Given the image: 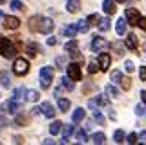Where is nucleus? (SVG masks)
Here are the masks:
<instances>
[{
    "mask_svg": "<svg viewBox=\"0 0 146 145\" xmlns=\"http://www.w3.org/2000/svg\"><path fill=\"white\" fill-rule=\"evenodd\" d=\"M0 55L6 57V59H11V57L17 55L15 44H13L9 39H6V37H0Z\"/></svg>",
    "mask_w": 146,
    "mask_h": 145,
    "instance_id": "nucleus-1",
    "label": "nucleus"
},
{
    "mask_svg": "<svg viewBox=\"0 0 146 145\" xmlns=\"http://www.w3.org/2000/svg\"><path fill=\"white\" fill-rule=\"evenodd\" d=\"M53 81V66H42L40 68V87L44 90L51 87Z\"/></svg>",
    "mask_w": 146,
    "mask_h": 145,
    "instance_id": "nucleus-2",
    "label": "nucleus"
},
{
    "mask_svg": "<svg viewBox=\"0 0 146 145\" xmlns=\"http://www.w3.org/2000/svg\"><path fill=\"white\" fill-rule=\"evenodd\" d=\"M27 72H29V62H27L24 57L15 59V62H13V74H17V75H26Z\"/></svg>",
    "mask_w": 146,
    "mask_h": 145,
    "instance_id": "nucleus-3",
    "label": "nucleus"
},
{
    "mask_svg": "<svg viewBox=\"0 0 146 145\" xmlns=\"http://www.w3.org/2000/svg\"><path fill=\"white\" fill-rule=\"evenodd\" d=\"M68 77H70L71 81H80L82 72H80L79 62H70V64H68Z\"/></svg>",
    "mask_w": 146,
    "mask_h": 145,
    "instance_id": "nucleus-4",
    "label": "nucleus"
},
{
    "mask_svg": "<svg viewBox=\"0 0 146 145\" xmlns=\"http://www.w3.org/2000/svg\"><path fill=\"white\" fill-rule=\"evenodd\" d=\"M139 17H141V13L137 11L135 7H126V11H124V20L128 22V24L135 26L137 20H139Z\"/></svg>",
    "mask_w": 146,
    "mask_h": 145,
    "instance_id": "nucleus-5",
    "label": "nucleus"
},
{
    "mask_svg": "<svg viewBox=\"0 0 146 145\" xmlns=\"http://www.w3.org/2000/svg\"><path fill=\"white\" fill-rule=\"evenodd\" d=\"M108 48H110V42L104 40L102 37H95L91 40V50H93V52H106Z\"/></svg>",
    "mask_w": 146,
    "mask_h": 145,
    "instance_id": "nucleus-6",
    "label": "nucleus"
},
{
    "mask_svg": "<svg viewBox=\"0 0 146 145\" xmlns=\"http://www.w3.org/2000/svg\"><path fill=\"white\" fill-rule=\"evenodd\" d=\"M110 64H111V55L110 53H106V52H102L99 55V68L102 72H106L108 68H110Z\"/></svg>",
    "mask_w": 146,
    "mask_h": 145,
    "instance_id": "nucleus-7",
    "label": "nucleus"
},
{
    "mask_svg": "<svg viewBox=\"0 0 146 145\" xmlns=\"http://www.w3.org/2000/svg\"><path fill=\"white\" fill-rule=\"evenodd\" d=\"M124 46L128 50H131V52H135L137 48H139V39H137V35L135 33H128L126 35V42H124Z\"/></svg>",
    "mask_w": 146,
    "mask_h": 145,
    "instance_id": "nucleus-8",
    "label": "nucleus"
},
{
    "mask_svg": "<svg viewBox=\"0 0 146 145\" xmlns=\"http://www.w3.org/2000/svg\"><path fill=\"white\" fill-rule=\"evenodd\" d=\"M4 28L6 30H18L20 28V20L17 17H4Z\"/></svg>",
    "mask_w": 146,
    "mask_h": 145,
    "instance_id": "nucleus-9",
    "label": "nucleus"
},
{
    "mask_svg": "<svg viewBox=\"0 0 146 145\" xmlns=\"http://www.w3.org/2000/svg\"><path fill=\"white\" fill-rule=\"evenodd\" d=\"M55 28V22L51 19H46L42 17V24H40V33H51Z\"/></svg>",
    "mask_w": 146,
    "mask_h": 145,
    "instance_id": "nucleus-10",
    "label": "nucleus"
},
{
    "mask_svg": "<svg viewBox=\"0 0 146 145\" xmlns=\"http://www.w3.org/2000/svg\"><path fill=\"white\" fill-rule=\"evenodd\" d=\"M40 24H42V17L40 15H35V17H31L29 19V30L33 31V33H36V31H40Z\"/></svg>",
    "mask_w": 146,
    "mask_h": 145,
    "instance_id": "nucleus-11",
    "label": "nucleus"
},
{
    "mask_svg": "<svg viewBox=\"0 0 146 145\" xmlns=\"http://www.w3.org/2000/svg\"><path fill=\"white\" fill-rule=\"evenodd\" d=\"M40 112H42L46 117H49V119L55 116V108H53V105H51L49 101H44L42 105H40Z\"/></svg>",
    "mask_w": 146,
    "mask_h": 145,
    "instance_id": "nucleus-12",
    "label": "nucleus"
},
{
    "mask_svg": "<svg viewBox=\"0 0 146 145\" xmlns=\"http://www.w3.org/2000/svg\"><path fill=\"white\" fill-rule=\"evenodd\" d=\"M60 130H62V143H68L70 136L75 132V125H62Z\"/></svg>",
    "mask_w": 146,
    "mask_h": 145,
    "instance_id": "nucleus-13",
    "label": "nucleus"
},
{
    "mask_svg": "<svg viewBox=\"0 0 146 145\" xmlns=\"http://www.w3.org/2000/svg\"><path fill=\"white\" fill-rule=\"evenodd\" d=\"M102 9H104L106 15H115L117 6H115V2H113V0H104V2H102Z\"/></svg>",
    "mask_w": 146,
    "mask_h": 145,
    "instance_id": "nucleus-14",
    "label": "nucleus"
},
{
    "mask_svg": "<svg viewBox=\"0 0 146 145\" xmlns=\"http://www.w3.org/2000/svg\"><path fill=\"white\" fill-rule=\"evenodd\" d=\"M38 52H40V46L36 42H27L26 44V53L29 57H36V53H38Z\"/></svg>",
    "mask_w": 146,
    "mask_h": 145,
    "instance_id": "nucleus-15",
    "label": "nucleus"
},
{
    "mask_svg": "<svg viewBox=\"0 0 146 145\" xmlns=\"http://www.w3.org/2000/svg\"><path fill=\"white\" fill-rule=\"evenodd\" d=\"M24 96H26V88H24V87H18V88H15V90H13V97H11V99H15V101L22 103V101L26 99Z\"/></svg>",
    "mask_w": 146,
    "mask_h": 145,
    "instance_id": "nucleus-16",
    "label": "nucleus"
},
{
    "mask_svg": "<svg viewBox=\"0 0 146 145\" xmlns=\"http://www.w3.org/2000/svg\"><path fill=\"white\" fill-rule=\"evenodd\" d=\"M6 108H7L9 114H17V112L20 110V103L15 101V99H9V101L6 103Z\"/></svg>",
    "mask_w": 146,
    "mask_h": 145,
    "instance_id": "nucleus-17",
    "label": "nucleus"
},
{
    "mask_svg": "<svg viewBox=\"0 0 146 145\" xmlns=\"http://www.w3.org/2000/svg\"><path fill=\"white\" fill-rule=\"evenodd\" d=\"M66 9L70 11V13H77V11L80 9V0H68Z\"/></svg>",
    "mask_w": 146,
    "mask_h": 145,
    "instance_id": "nucleus-18",
    "label": "nucleus"
},
{
    "mask_svg": "<svg viewBox=\"0 0 146 145\" xmlns=\"http://www.w3.org/2000/svg\"><path fill=\"white\" fill-rule=\"evenodd\" d=\"M84 117H86V110H84V108H77V110L73 112V121H75V123H80Z\"/></svg>",
    "mask_w": 146,
    "mask_h": 145,
    "instance_id": "nucleus-19",
    "label": "nucleus"
},
{
    "mask_svg": "<svg viewBox=\"0 0 146 145\" xmlns=\"http://www.w3.org/2000/svg\"><path fill=\"white\" fill-rule=\"evenodd\" d=\"M91 142H93L95 145H102L104 142H106V136H104L102 132H95L93 136H91Z\"/></svg>",
    "mask_w": 146,
    "mask_h": 145,
    "instance_id": "nucleus-20",
    "label": "nucleus"
},
{
    "mask_svg": "<svg viewBox=\"0 0 146 145\" xmlns=\"http://www.w3.org/2000/svg\"><path fill=\"white\" fill-rule=\"evenodd\" d=\"M70 107H71V101H70V99H64V97L58 99V108H60L62 112H68V110H70Z\"/></svg>",
    "mask_w": 146,
    "mask_h": 145,
    "instance_id": "nucleus-21",
    "label": "nucleus"
},
{
    "mask_svg": "<svg viewBox=\"0 0 146 145\" xmlns=\"http://www.w3.org/2000/svg\"><path fill=\"white\" fill-rule=\"evenodd\" d=\"M62 33L66 35V37H75V35H77V26H73V24L66 26V28L62 30Z\"/></svg>",
    "mask_w": 146,
    "mask_h": 145,
    "instance_id": "nucleus-22",
    "label": "nucleus"
},
{
    "mask_svg": "<svg viewBox=\"0 0 146 145\" xmlns=\"http://www.w3.org/2000/svg\"><path fill=\"white\" fill-rule=\"evenodd\" d=\"M75 26H77V31H82V33H86V31L90 30V24H88V20H86V19L79 20V22H77Z\"/></svg>",
    "mask_w": 146,
    "mask_h": 145,
    "instance_id": "nucleus-23",
    "label": "nucleus"
},
{
    "mask_svg": "<svg viewBox=\"0 0 146 145\" xmlns=\"http://www.w3.org/2000/svg\"><path fill=\"white\" fill-rule=\"evenodd\" d=\"M97 26H99V30H100V31H108L111 24H110V19H99Z\"/></svg>",
    "mask_w": 146,
    "mask_h": 145,
    "instance_id": "nucleus-24",
    "label": "nucleus"
},
{
    "mask_svg": "<svg viewBox=\"0 0 146 145\" xmlns=\"http://www.w3.org/2000/svg\"><path fill=\"white\" fill-rule=\"evenodd\" d=\"M64 50H66L68 53H70V52H75V50H79V42H77V40H70V42L64 44Z\"/></svg>",
    "mask_w": 146,
    "mask_h": 145,
    "instance_id": "nucleus-25",
    "label": "nucleus"
},
{
    "mask_svg": "<svg viewBox=\"0 0 146 145\" xmlns=\"http://www.w3.org/2000/svg\"><path fill=\"white\" fill-rule=\"evenodd\" d=\"M117 33L119 35H124L126 33V20L124 19H119L117 20Z\"/></svg>",
    "mask_w": 146,
    "mask_h": 145,
    "instance_id": "nucleus-26",
    "label": "nucleus"
},
{
    "mask_svg": "<svg viewBox=\"0 0 146 145\" xmlns=\"http://www.w3.org/2000/svg\"><path fill=\"white\" fill-rule=\"evenodd\" d=\"M106 96H108V97H117V96H119V90L113 87V83L106 87Z\"/></svg>",
    "mask_w": 146,
    "mask_h": 145,
    "instance_id": "nucleus-27",
    "label": "nucleus"
},
{
    "mask_svg": "<svg viewBox=\"0 0 146 145\" xmlns=\"http://www.w3.org/2000/svg\"><path fill=\"white\" fill-rule=\"evenodd\" d=\"M9 83H11V79H9V74H7V72H2V74H0V85L7 88Z\"/></svg>",
    "mask_w": 146,
    "mask_h": 145,
    "instance_id": "nucleus-28",
    "label": "nucleus"
},
{
    "mask_svg": "<svg viewBox=\"0 0 146 145\" xmlns=\"http://www.w3.org/2000/svg\"><path fill=\"white\" fill-rule=\"evenodd\" d=\"M60 127H62L60 121H53V123L49 125V132H51L53 136H55V134H58V132H60Z\"/></svg>",
    "mask_w": 146,
    "mask_h": 145,
    "instance_id": "nucleus-29",
    "label": "nucleus"
},
{
    "mask_svg": "<svg viewBox=\"0 0 146 145\" xmlns=\"http://www.w3.org/2000/svg\"><path fill=\"white\" fill-rule=\"evenodd\" d=\"M110 46H111L113 50H115V53H117V55H122V52H124V48H126L122 42H111Z\"/></svg>",
    "mask_w": 146,
    "mask_h": 145,
    "instance_id": "nucleus-30",
    "label": "nucleus"
},
{
    "mask_svg": "<svg viewBox=\"0 0 146 145\" xmlns=\"http://www.w3.org/2000/svg\"><path fill=\"white\" fill-rule=\"evenodd\" d=\"M124 138H126V136H124V130H121V129L115 130V134H113V140H115L117 143H124Z\"/></svg>",
    "mask_w": 146,
    "mask_h": 145,
    "instance_id": "nucleus-31",
    "label": "nucleus"
},
{
    "mask_svg": "<svg viewBox=\"0 0 146 145\" xmlns=\"http://www.w3.org/2000/svg\"><path fill=\"white\" fill-rule=\"evenodd\" d=\"M77 142L79 143H86L88 142V134H86V130H77Z\"/></svg>",
    "mask_w": 146,
    "mask_h": 145,
    "instance_id": "nucleus-32",
    "label": "nucleus"
},
{
    "mask_svg": "<svg viewBox=\"0 0 146 145\" xmlns=\"http://www.w3.org/2000/svg\"><path fill=\"white\" fill-rule=\"evenodd\" d=\"M26 99L27 101H36L38 99V92L36 90H26Z\"/></svg>",
    "mask_w": 146,
    "mask_h": 145,
    "instance_id": "nucleus-33",
    "label": "nucleus"
},
{
    "mask_svg": "<svg viewBox=\"0 0 146 145\" xmlns=\"http://www.w3.org/2000/svg\"><path fill=\"white\" fill-rule=\"evenodd\" d=\"M62 87L68 88V90H73V88H75V85H73V81L68 77V75H64V77H62Z\"/></svg>",
    "mask_w": 146,
    "mask_h": 145,
    "instance_id": "nucleus-34",
    "label": "nucleus"
},
{
    "mask_svg": "<svg viewBox=\"0 0 146 145\" xmlns=\"http://www.w3.org/2000/svg\"><path fill=\"white\" fill-rule=\"evenodd\" d=\"M93 101H95V105H97V107H99V105L106 107L108 103H110V101H108V96H97V97L93 99Z\"/></svg>",
    "mask_w": 146,
    "mask_h": 145,
    "instance_id": "nucleus-35",
    "label": "nucleus"
},
{
    "mask_svg": "<svg viewBox=\"0 0 146 145\" xmlns=\"http://www.w3.org/2000/svg\"><path fill=\"white\" fill-rule=\"evenodd\" d=\"M121 87H122V90H130L131 88V79L130 77H121Z\"/></svg>",
    "mask_w": 146,
    "mask_h": 145,
    "instance_id": "nucleus-36",
    "label": "nucleus"
},
{
    "mask_svg": "<svg viewBox=\"0 0 146 145\" xmlns=\"http://www.w3.org/2000/svg\"><path fill=\"white\" fill-rule=\"evenodd\" d=\"M93 119H95V121H99L100 125H104V116L100 114L99 108H93Z\"/></svg>",
    "mask_w": 146,
    "mask_h": 145,
    "instance_id": "nucleus-37",
    "label": "nucleus"
},
{
    "mask_svg": "<svg viewBox=\"0 0 146 145\" xmlns=\"http://www.w3.org/2000/svg\"><path fill=\"white\" fill-rule=\"evenodd\" d=\"M99 19H100V17L97 15V13H91V15H90V17H88V19H86V20H88V24H90V26H97Z\"/></svg>",
    "mask_w": 146,
    "mask_h": 145,
    "instance_id": "nucleus-38",
    "label": "nucleus"
},
{
    "mask_svg": "<svg viewBox=\"0 0 146 145\" xmlns=\"http://www.w3.org/2000/svg\"><path fill=\"white\" fill-rule=\"evenodd\" d=\"M11 9H15V11H24L26 7H24V4H22V2H18V0H13V2H11Z\"/></svg>",
    "mask_w": 146,
    "mask_h": 145,
    "instance_id": "nucleus-39",
    "label": "nucleus"
},
{
    "mask_svg": "<svg viewBox=\"0 0 146 145\" xmlns=\"http://www.w3.org/2000/svg\"><path fill=\"white\" fill-rule=\"evenodd\" d=\"M124 142H128L130 145H133V143L139 142V136H137L135 132H131V134H128V138H124Z\"/></svg>",
    "mask_w": 146,
    "mask_h": 145,
    "instance_id": "nucleus-40",
    "label": "nucleus"
},
{
    "mask_svg": "<svg viewBox=\"0 0 146 145\" xmlns=\"http://www.w3.org/2000/svg\"><path fill=\"white\" fill-rule=\"evenodd\" d=\"M121 77H122V74L119 70H113L111 72V83H119L121 81Z\"/></svg>",
    "mask_w": 146,
    "mask_h": 145,
    "instance_id": "nucleus-41",
    "label": "nucleus"
},
{
    "mask_svg": "<svg viewBox=\"0 0 146 145\" xmlns=\"http://www.w3.org/2000/svg\"><path fill=\"white\" fill-rule=\"evenodd\" d=\"M135 114H137V116H144V114H146V107L139 103V105L135 107Z\"/></svg>",
    "mask_w": 146,
    "mask_h": 145,
    "instance_id": "nucleus-42",
    "label": "nucleus"
},
{
    "mask_svg": "<svg viewBox=\"0 0 146 145\" xmlns=\"http://www.w3.org/2000/svg\"><path fill=\"white\" fill-rule=\"evenodd\" d=\"M70 55H71L73 61H80V59H82V53L79 52V50H75V52H70Z\"/></svg>",
    "mask_w": 146,
    "mask_h": 145,
    "instance_id": "nucleus-43",
    "label": "nucleus"
},
{
    "mask_svg": "<svg viewBox=\"0 0 146 145\" xmlns=\"http://www.w3.org/2000/svg\"><path fill=\"white\" fill-rule=\"evenodd\" d=\"M135 26H139L141 30H146V19H144V17H139V20H137Z\"/></svg>",
    "mask_w": 146,
    "mask_h": 145,
    "instance_id": "nucleus-44",
    "label": "nucleus"
},
{
    "mask_svg": "<svg viewBox=\"0 0 146 145\" xmlns=\"http://www.w3.org/2000/svg\"><path fill=\"white\" fill-rule=\"evenodd\" d=\"M88 72H90V74H95V72H97V62L91 61L90 64H88Z\"/></svg>",
    "mask_w": 146,
    "mask_h": 145,
    "instance_id": "nucleus-45",
    "label": "nucleus"
},
{
    "mask_svg": "<svg viewBox=\"0 0 146 145\" xmlns=\"http://www.w3.org/2000/svg\"><path fill=\"white\" fill-rule=\"evenodd\" d=\"M139 75H141V81H146V66H141Z\"/></svg>",
    "mask_w": 146,
    "mask_h": 145,
    "instance_id": "nucleus-46",
    "label": "nucleus"
},
{
    "mask_svg": "<svg viewBox=\"0 0 146 145\" xmlns=\"http://www.w3.org/2000/svg\"><path fill=\"white\" fill-rule=\"evenodd\" d=\"M17 123H18V125H26V123H27V117H24V116H17Z\"/></svg>",
    "mask_w": 146,
    "mask_h": 145,
    "instance_id": "nucleus-47",
    "label": "nucleus"
},
{
    "mask_svg": "<svg viewBox=\"0 0 146 145\" xmlns=\"http://www.w3.org/2000/svg\"><path fill=\"white\" fill-rule=\"evenodd\" d=\"M124 68H126V72H133V62H131V61H126V64H124Z\"/></svg>",
    "mask_w": 146,
    "mask_h": 145,
    "instance_id": "nucleus-48",
    "label": "nucleus"
},
{
    "mask_svg": "<svg viewBox=\"0 0 146 145\" xmlns=\"http://www.w3.org/2000/svg\"><path fill=\"white\" fill-rule=\"evenodd\" d=\"M36 114H40V107H33V108H31V116H36Z\"/></svg>",
    "mask_w": 146,
    "mask_h": 145,
    "instance_id": "nucleus-49",
    "label": "nucleus"
},
{
    "mask_svg": "<svg viewBox=\"0 0 146 145\" xmlns=\"http://www.w3.org/2000/svg\"><path fill=\"white\" fill-rule=\"evenodd\" d=\"M48 44H49V46H55V44H57V39H55V37H49L48 39Z\"/></svg>",
    "mask_w": 146,
    "mask_h": 145,
    "instance_id": "nucleus-50",
    "label": "nucleus"
},
{
    "mask_svg": "<svg viewBox=\"0 0 146 145\" xmlns=\"http://www.w3.org/2000/svg\"><path fill=\"white\" fill-rule=\"evenodd\" d=\"M141 142H146V130H143V132H141Z\"/></svg>",
    "mask_w": 146,
    "mask_h": 145,
    "instance_id": "nucleus-51",
    "label": "nucleus"
},
{
    "mask_svg": "<svg viewBox=\"0 0 146 145\" xmlns=\"http://www.w3.org/2000/svg\"><path fill=\"white\" fill-rule=\"evenodd\" d=\"M108 116L111 117V119H115V117H117V114H115V112H113V110H110V112H108Z\"/></svg>",
    "mask_w": 146,
    "mask_h": 145,
    "instance_id": "nucleus-52",
    "label": "nucleus"
},
{
    "mask_svg": "<svg viewBox=\"0 0 146 145\" xmlns=\"http://www.w3.org/2000/svg\"><path fill=\"white\" fill-rule=\"evenodd\" d=\"M141 99L146 103V90H143V92H141Z\"/></svg>",
    "mask_w": 146,
    "mask_h": 145,
    "instance_id": "nucleus-53",
    "label": "nucleus"
},
{
    "mask_svg": "<svg viewBox=\"0 0 146 145\" xmlns=\"http://www.w3.org/2000/svg\"><path fill=\"white\" fill-rule=\"evenodd\" d=\"M15 142H17V143H22V142H24V140H22L20 136H15Z\"/></svg>",
    "mask_w": 146,
    "mask_h": 145,
    "instance_id": "nucleus-54",
    "label": "nucleus"
},
{
    "mask_svg": "<svg viewBox=\"0 0 146 145\" xmlns=\"http://www.w3.org/2000/svg\"><path fill=\"white\" fill-rule=\"evenodd\" d=\"M113 2H119V4H121V2H124V0H113Z\"/></svg>",
    "mask_w": 146,
    "mask_h": 145,
    "instance_id": "nucleus-55",
    "label": "nucleus"
},
{
    "mask_svg": "<svg viewBox=\"0 0 146 145\" xmlns=\"http://www.w3.org/2000/svg\"><path fill=\"white\" fill-rule=\"evenodd\" d=\"M4 19V15H2V11H0V20H2Z\"/></svg>",
    "mask_w": 146,
    "mask_h": 145,
    "instance_id": "nucleus-56",
    "label": "nucleus"
},
{
    "mask_svg": "<svg viewBox=\"0 0 146 145\" xmlns=\"http://www.w3.org/2000/svg\"><path fill=\"white\" fill-rule=\"evenodd\" d=\"M4 2H6V0H0V4H4Z\"/></svg>",
    "mask_w": 146,
    "mask_h": 145,
    "instance_id": "nucleus-57",
    "label": "nucleus"
},
{
    "mask_svg": "<svg viewBox=\"0 0 146 145\" xmlns=\"http://www.w3.org/2000/svg\"><path fill=\"white\" fill-rule=\"evenodd\" d=\"M0 110H2V108H0Z\"/></svg>",
    "mask_w": 146,
    "mask_h": 145,
    "instance_id": "nucleus-58",
    "label": "nucleus"
}]
</instances>
